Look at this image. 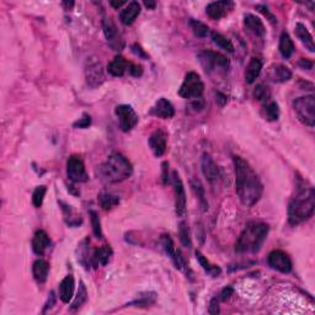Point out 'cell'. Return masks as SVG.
Listing matches in <instances>:
<instances>
[{
    "instance_id": "obj_33",
    "label": "cell",
    "mask_w": 315,
    "mask_h": 315,
    "mask_svg": "<svg viewBox=\"0 0 315 315\" xmlns=\"http://www.w3.org/2000/svg\"><path fill=\"white\" fill-rule=\"evenodd\" d=\"M263 116L267 121H277L280 117V108L279 105L273 101L268 103L263 108Z\"/></svg>"
},
{
    "instance_id": "obj_14",
    "label": "cell",
    "mask_w": 315,
    "mask_h": 315,
    "mask_svg": "<svg viewBox=\"0 0 315 315\" xmlns=\"http://www.w3.org/2000/svg\"><path fill=\"white\" fill-rule=\"evenodd\" d=\"M166 140H168V136L163 129H157L149 137V147L157 158L163 157L164 153L166 152Z\"/></svg>"
},
{
    "instance_id": "obj_6",
    "label": "cell",
    "mask_w": 315,
    "mask_h": 315,
    "mask_svg": "<svg viewBox=\"0 0 315 315\" xmlns=\"http://www.w3.org/2000/svg\"><path fill=\"white\" fill-rule=\"evenodd\" d=\"M198 59L207 73H224L229 67L228 58L213 51H203L198 54Z\"/></svg>"
},
{
    "instance_id": "obj_5",
    "label": "cell",
    "mask_w": 315,
    "mask_h": 315,
    "mask_svg": "<svg viewBox=\"0 0 315 315\" xmlns=\"http://www.w3.org/2000/svg\"><path fill=\"white\" fill-rule=\"evenodd\" d=\"M293 108L302 123L308 127L315 124V99L313 95L298 97L293 101Z\"/></svg>"
},
{
    "instance_id": "obj_25",
    "label": "cell",
    "mask_w": 315,
    "mask_h": 315,
    "mask_svg": "<svg viewBox=\"0 0 315 315\" xmlns=\"http://www.w3.org/2000/svg\"><path fill=\"white\" fill-rule=\"evenodd\" d=\"M129 68L128 62L122 55H117L113 61L108 64V73L113 76H122Z\"/></svg>"
},
{
    "instance_id": "obj_9",
    "label": "cell",
    "mask_w": 315,
    "mask_h": 315,
    "mask_svg": "<svg viewBox=\"0 0 315 315\" xmlns=\"http://www.w3.org/2000/svg\"><path fill=\"white\" fill-rule=\"evenodd\" d=\"M116 116L118 117L120 128L123 132H129L138 123V115L129 105H120L115 110Z\"/></svg>"
},
{
    "instance_id": "obj_11",
    "label": "cell",
    "mask_w": 315,
    "mask_h": 315,
    "mask_svg": "<svg viewBox=\"0 0 315 315\" xmlns=\"http://www.w3.org/2000/svg\"><path fill=\"white\" fill-rule=\"evenodd\" d=\"M173 185L175 192V212L177 217H184L186 213V193L177 171L173 173Z\"/></svg>"
},
{
    "instance_id": "obj_34",
    "label": "cell",
    "mask_w": 315,
    "mask_h": 315,
    "mask_svg": "<svg viewBox=\"0 0 315 315\" xmlns=\"http://www.w3.org/2000/svg\"><path fill=\"white\" fill-rule=\"evenodd\" d=\"M191 187L194 191V193L197 194V197L200 198V203L202 206L203 210H208V203L205 198V190H203V186L201 185V182L198 180H191Z\"/></svg>"
},
{
    "instance_id": "obj_55",
    "label": "cell",
    "mask_w": 315,
    "mask_h": 315,
    "mask_svg": "<svg viewBox=\"0 0 315 315\" xmlns=\"http://www.w3.org/2000/svg\"><path fill=\"white\" fill-rule=\"evenodd\" d=\"M144 5L147 6V8H149V9H154V6H155V3H150V1H145L144 3Z\"/></svg>"
},
{
    "instance_id": "obj_44",
    "label": "cell",
    "mask_w": 315,
    "mask_h": 315,
    "mask_svg": "<svg viewBox=\"0 0 315 315\" xmlns=\"http://www.w3.org/2000/svg\"><path fill=\"white\" fill-rule=\"evenodd\" d=\"M90 123H91V118H90L89 115L84 113L83 117L79 118L78 121L74 123V127H75V128H88V127L90 126Z\"/></svg>"
},
{
    "instance_id": "obj_52",
    "label": "cell",
    "mask_w": 315,
    "mask_h": 315,
    "mask_svg": "<svg viewBox=\"0 0 315 315\" xmlns=\"http://www.w3.org/2000/svg\"><path fill=\"white\" fill-rule=\"evenodd\" d=\"M54 302H55V297H54V293H53V292H51V296H50V299H48V302H47V304H46V308H45V312L46 310L48 309V308H51L52 307L53 304H54Z\"/></svg>"
},
{
    "instance_id": "obj_36",
    "label": "cell",
    "mask_w": 315,
    "mask_h": 315,
    "mask_svg": "<svg viewBox=\"0 0 315 315\" xmlns=\"http://www.w3.org/2000/svg\"><path fill=\"white\" fill-rule=\"evenodd\" d=\"M88 239H85L84 242L80 244V246H79V256H78V260L79 262L82 263L83 266H84L85 268H89L90 267V260H89V247H88Z\"/></svg>"
},
{
    "instance_id": "obj_56",
    "label": "cell",
    "mask_w": 315,
    "mask_h": 315,
    "mask_svg": "<svg viewBox=\"0 0 315 315\" xmlns=\"http://www.w3.org/2000/svg\"><path fill=\"white\" fill-rule=\"evenodd\" d=\"M63 5H67L68 8H71L74 5V3H63Z\"/></svg>"
},
{
    "instance_id": "obj_43",
    "label": "cell",
    "mask_w": 315,
    "mask_h": 315,
    "mask_svg": "<svg viewBox=\"0 0 315 315\" xmlns=\"http://www.w3.org/2000/svg\"><path fill=\"white\" fill-rule=\"evenodd\" d=\"M170 259L173 260L174 265H175V267L177 268V270H184L185 260H184V258H182L181 251H180V250H176L175 254H174Z\"/></svg>"
},
{
    "instance_id": "obj_29",
    "label": "cell",
    "mask_w": 315,
    "mask_h": 315,
    "mask_svg": "<svg viewBox=\"0 0 315 315\" xmlns=\"http://www.w3.org/2000/svg\"><path fill=\"white\" fill-rule=\"evenodd\" d=\"M97 201L100 203L101 208L104 210H112L113 207L120 203V198L117 196L112 193H108V192H101L99 196H97Z\"/></svg>"
},
{
    "instance_id": "obj_39",
    "label": "cell",
    "mask_w": 315,
    "mask_h": 315,
    "mask_svg": "<svg viewBox=\"0 0 315 315\" xmlns=\"http://www.w3.org/2000/svg\"><path fill=\"white\" fill-rule=\"evenodd\" d=\"M179 236H180V242L184 245L185 247H191V238H190V231L189 227L185 222H181L179 227Z\"/></svg>"
},
{
    "instance_id": "obj_35",
    "label": "cell",
    "mask_w": 315,
    "mask_h": 315,
    "mask_svg": "<svg viewBox=\"0 0 315 315\" xmlns=\"http://www.w3.org/2000/svg\"><path fill=\"white\" fill-rule=\"evenodd\" d=\"M87 299H88L87 288H85L84 283H83V282H80V286H79L76 297H75V299H74L73 304H71V309L74 310V309H78V308H80L85 302H87Z\"/></svg>"
},
{
    "instance_id": "obj_53",
    "label": "cell",
    "mask_w": 315,
    "mask_h": 315,
    "mask_svg": "<svg viewBox=\"0 0 315 315\" xmlns=\"http://www.w3.org/2000/svg\"><path fill=\"white\" fill-rule=\"evenodd\" d=\"M110 4L115 9H120V8H121V6H123L126 3H124V1H111Z\"/></svg>"
},
{
    "instance_id": "obj_38",
    "label": "cell",
    "mask_w": 315,
    "mask_h": 315,
    "mask_svg": "<svg viewBox=\"0 0 315 315\" xmlns=\"http://www.w3.org/2000/svg\"><path fill=\"white\" fill-rule=\"evenodd\" d=\"M46 192H47V187L46 186H38L32 193V203L36 208H39L42 206L43 200H45Z\"/></svg>"
},
{
    "instance_id": "obj_47",
    "label": "cell",
    "mask_w": 315,
    "mask_h": 315,
    "mask_svg": "<svg viewBox=\"0 0 315 315\" xmlns=\"http://www.w3.org/2000/svg\"><path fill=\"white\" fill-rule=\"evenodd\" d=\"M233 293H234V289L231 288V287H226V288L221 292V300L227 302V300L233 296Z\"/></svg>"
},
{
    "instance_id": "obj_19",
    "label": "cell",
    "mask_w": 315,
    "mask_h": 315,
    "mask_svg": "<svg viewBox=\"0 0 315 315\" xmlns=\"http://www.w3.org/2000/svg\"><path fill=\"white\" fill-rule=\"evenodd\" d=\"M74 288H75V282H74L73 276H67L62 280L59 284V298L63 303H69L73 298Z\"/></svg>"
},
{
    "instance_id": "obj_1",
    "label": "cell",
    "mask_w": 315,
    "mask_h": 315,
    "mask_svg": "<svg viewBox=\"0 0 315 315\" xmlns=\"http://www.w3.org/2000/svg\"><path fill=\"white\" fill-rule=\"evenodd\" d=\"M235 168V191L245 207L258 203L262 194V184L252 166L242 157H234Z\"/></svg>"
},
{
    "instance_id": "obj_32",
    "label": "cell",
    "mask_w": 315,
    "mask_h": 315,
    "mask_svg": "<svg viewBox=\"0 0 315 315\" xmlns=\"http://www.w3.org/2000/svg\"><path fill=\"white\" fill-rule=\"evenodd\" d=\"M190 26H191V30L194 34V36L200 37V38H205V37H207L210 34V27L206 24H203V22L198 21V20H191L190 21Z\"/></svg>"
},
{
    "instance_id": "obj_31",
    "label": "cell",
    "mask_w": 315,
    "mask_h": 315,
    "mask_svg": "<svg viewBox=\"0 0 315 315\" xmlns=\"http://www.w3.org/2000/svg\"><path fill=\"white\" fill-rule=\"evenodd\" d=\"M196 259L198 260V262H200V265L202 266L203 270L206 271V272H208L210 275L212 276H218L219 273H221V268L217 267V266H213L210 265V261L207 260V259L205 258V255L201 254L200 251H196Z\"/></svg>"
},
{
    "instance_id": "obj_13",
    "label": "cell",
    "mask_w": 315,
    "mask_h": 315,
    "mask_svg": "<svg viewBox=\"0 0 315 315\" xmlns=\"http://www.w3.org/2000/svg\"><path fill=\"white\" fill-rule=\"evenodd\" d=\"M235 4L229 0H223V1H213V3L208 4L206 8V13L213 20H219V18H224L228 15L231 10L234 9Z\"/></svg>"
},
{
    "instance_id": "obj_17",
    "label": "cell",
    "mask_w": 315,
    "mask_h": 315,
    "mask_svg": "<svg viewBox=\"0 0 315 315\" xmlns=\"http://www.w3.org/2000/svg\"><path fill=\"white\" fill-rule=\"evenodd\" d=\"M153 115H155L157 117L164 118V120H169L173 118L175 115V108H174L173 104L169 100L161 97L155 104L154 108H153Z\"/></svg>"
},
{
    "instance_id": "obj_27",
    "label": "cell",
    "mask_w": 315,
    "mask_h": 315,
    "mask_svg": "<svg viewBox=\"0 0 315 315\" xmlns=\"http://www.w3.org/2000/svg\"><path fill=\"white\" fill-rule=\"evenodd\" d=\"M279 50L283 58H291V55L294 53V43L287 32H283L280 37Z\"/></svg>"
},
{
    "instance_id": "obj_22",
    "label": "cell",
    "mask_w": 315,
    "mask_h": 315,
    "mask_svg": "<svg viewBox=\"0 0 315 315\" xmlns=\"http://www.w3.org/2000/svg\"><path fill=\"white\" fill-rule=\"evenodd\" d=\"M296 36L298 37V39H300V42L305 46L309 52H314L315 46H314V39H313V36L310 35V32L308 31V29L305 27V25H303L302 22H298L296 25Z\"/></svg>"
},
{
    "instance_id": "obj_40",
    "label": "cell",
    "mask_w": 315,
    "mask_h": 315,
    "mask_svg": "<svg viewBox=\"0 0 315 315\" xmlns=\"http://www.w3.org/2000/svg\"><path fill=\"white\" fill-rule=\"evenodd\" d=\"M160 243H161V246H163L164 251L168 254V256H170L171 258V256L175 254L176 249H175V245H174L173 239L170 238V235H169V234H164V235H161Z\"/></svg>"
},
{
    "instance_id": "obj_20",
    "label": "cell",
    "mask_w": 315,
    "mask_h": 315,
    "mask_svg": "<svg viewBox=\"0 0 315 315\" xmlns=\"http://www.w3.org/2000/svg\"><path fill=\"white\" fill-rule=\"evenodd\" d=\"M140 14V3L137 1H132L129 3L123 10L120 14V20L123 25L128 26V25H132L134 22V20L137 18V16Z\"/></svg>"
},
{
    "instance_id": "obj_7",
    "label": "cell",
    "mask_w": 315,
    "mask_h": 315,
    "mask_svg": "<svg viewBox=\"0 0 315 315\" xmlns=\"http://www.w3.org/2000/svg\"><path fill=\"white\" fill-rule=\"evenodd\" d=\"M205 90L201 76L194 71H190L186 74L184 79V83L181 84L179 89V95L184 99H190V100H196L200 99Z\"/></svg>"
},
{
    "instance_id": "obj_37",
    "label": "cell",
    "mask_w": 315,
    "mask_h": 315,
    "mask_svg": "<svg viewBox=\"0 0 315 315\" xmlns=\"http://www.w3.org/2000/svg\"><path fill=\"white\" fill-rule=\"evenodd\" d=\"M155 293H144L140 294V297L137 298L134 302H132V305H137V307H149L150 304H154L155 303Z\"/></svg>"
},
{
    "instance_id": "obj_42",
    "label": "cell",
    "mask_w": 315,
    "mask_h": 315,
    "mask_svg": "<svg viewBox=\"0 0 315 315\" xmlns=\"http://www.w3.org/2000/svg\"><path fill=\"white\" fill-rule=\"evenodd\" d=\"M254 96H255V99H258L259 101H268V99H270V96H271V92H270V90H268L267 87L260 84L256 87V89H255Z\"/></svg>"
},
{
    "instance_id": "obj_26",
    "label": "cell",
    "mask_w": 315,
    "mask_h": 315,
    "mask_svg": "<svg viewBox=\"0 0 315 315\" xmlns=\"http://www.w3.org/2000/svg\"><path fill=\"white\" fill-rule=\"evenodd\" d=\"M261 69H262V62H261V59L252 58L249 66H247L246 71H245V80H246L247 84H252L259 78Z\"/></svg>"
},
{
    "instance_id": "obj_4",
    "label": "cell",
    "mask_w": 315,
    "mask_h": 315,
    "mask_svg": "<svg viewBox=\"0 0 315 315\" xmlns=\"http://www.w3.org/2000/svg\"><path fill=\"white\" fill-rule=\"evenodd\" d=\"M99 170H100L101 177L110 184L123 181L131 177L133 173L132 164L120 153L111 154Z\"/></svg>"
},
{
    "instance_id": "obj_41",
    "label": "cell",
    "mask_w": 315,
    "mask_h": 315,
    "mask_svg": "<svg viewBox=\"0 0 315 315\" xmlns=\"http://www.w3.org/2000/svg\"><path fill=\"white\" fill-rule=\"evenodd\" d=\"M90 218H91V226H92V231H94L95 236L96 238H103V229H101V222L99 215L95 210H91L90 212Z\"/></svg>"
},
{
    "instance_id": "obj_28",
    "label": "cell",
    "mask_w": 315,
    "mask_h": 315,
    "mask_svg": "<svg viewBox=\"0 0 315 315\" xmlns=\"http://www.w3.org/2000/svg\"><path fill=\"white\" fill-rule=\"evenodd\" d=\"M111 256H112V250L108 245H104V246L99 247L95 250L94 252V262L96 265L106 266L110 261Z\"/></svg>"
},
{
    "instance_id": "obj_30",
    "label": "cell",
    "mask_w": 315,
    "mask_h": 315,
    "mask_svg": "<svg viewBox=\"0 0 315 315\" xmlns=\"http://www.w3.org/2000/svg\"><path fill=\"white\" fill-rule=\"evenodd\" d=\"M210 37H212L213 42L218 46V47H221L222 50L227 51V52H229V53L234 52V46H233V43H231V41L230 39L227 38V37H224L223 35L213 31V32H210Z\"/></svg>"
},
{
    "instance_id": "obj_24",
    "label": "cell",
    "mask_w": 315,
    "mask_h": 315,
    "mask_svg": "<svg viewBox=\"0 0 315 315\" xmlns=\"http://www.w3.org/2000/svg\"><path fill=\"white\" fill-rule=\"evenodd\" d=\"M48 272H50V265H48L47 261L38 259L32 265V275H34L35 280L38 283L46 282V280L48 277Z\"/></svg>"
},
{
    "instance_id": "obj_16",
    "label": "cell",
    "mask_w": 315,
    "mask_h": 315,
    "mask_svg": "<svg viewBox=\"0 0 315 315\" xmlns=\"http://www.w3.org/2000/svg\"><path fill=\"white\" fill-rule=\"evenodd\" d=\"M51 240L48 234L45 230H37L34 235L32 239V250L35 254L37 255H43L46 252V250L50 247Z\"/></svg>"
},
{
    "instance_id": "obj_10",
    "label": "cell",
    "mask_w": 315,
    "mask_h": 315,
    "mask_svg": "<svg viewBox=\"0 0 315 315\" xmlns=\"http://www.w3.org/2000/svg\"><path fill=\"white\" fill-rule=\"evenodd\" d=\"M67 175L73 182H87L89 180L85 165L79 157H70L67 161Z\"/></svg>"
},
{
    "instance_id": "obj_2",
    "label": "cell",
    "mask_w": 315,
    "mask_h": 315,
    "mask_svg": "<svg viewBox=\"0 0 315 315\" xmlns=\"http://www.w3.org/2000/svg\"><path fill=\"white\" fill-rule=\"evenodd\" d=\"M315 193L312 186L304 182L298 185L296 194L288 205V222L292 226H298L309 219L314 213Z\"/></svg>"
},
{
    "instance_id": "obj_45",
    "label": "cell",
    "mask_w": 315,
    "mask_h": 315,
    "mask_svg": "<svg viewBox=\"0 0 315 315\" xmlns=\"http://www.w3.org/2000/svg\"><path fill=\"white\" fill-rule=\"evenodd\" d=\"M128 71L132 76H136V78H138V76H142L143 68H142V66H140V64H129Z\"/></svg>"
},
{
    "instance_id": "obj_54",
    "label": "cell",
    "mask_w": 315,
    "mask_h": 315,
    "mask_svg": "<svg viewBox=\"0 0 315 315\" xmlns=\"http://www.w3.org/2000/svg\"><path fill=\"white\" fill-rule=\"evenodd\" d=\"M163 170H164V174H163V179H164V184H166V182H168V180H169V177H168V175H166V166H168V163H164L163 164Z\"/></svg>"
},
{
    "instance_id": "obj_50",
    "label": "cell",
    "mask_w": 315,
    "mask_h": 315,
    "mask_svg": "<svg viewBox=\"0 0 315 315\" xmlns=\"http://www.w3.org/2000/svg\"><path fill=\"white\" fill-rule=\"evenodd\" d=\"M132 51H133L134 54L140 55V57H142V58H147V54H145V53L143 52V50L138 45H133V47H132Z\"/></svg>"
},
{
    "instance_id": "obj_51",
    "label": "cell",
    "mask_w": 315,
    "mask_h": 315,
    "mask_svg": "<svg viewBox=\"0 0 315 315\" xmlns=\"http://www.w3.org/2000/svg\"><path fill=\"white\" fill-rule=\"evenodd\" d=\"M217 101L219 103V105L224 106L227 104V96L226 95L221 94V92H217Z\"/></svg>"
},
{
    "instance_id": "obj_15",
    "label": "cell",
    "mask_w": 315,
    "mask_h": 315,
    "mask_svg": "<svg viewBox=\"0 0 315 315\" xmlns=\"http://www.w3.org/2000/svg\"><path fill=\"white\" fill-rule=\"evenodd\" d=\"M202 173L210 182L218 181L219 177H221V170H219L218 165L214 163L213 158L207 153L203 154L202 157Z\"/></svg>"
},
{
    "instance_id": "obj_46",
    "label": "cell",
    "mask_w": 315,
    "mask_h": 315,
    "mask_svg": "<svg viewBox=\"0 0 315 315\" xmlns=\"http://www.w3.org/2000/svg\"><path fill=\"white\" fill-rule=\"evenodd\" d=\"M256 9H258V10L260 11V13H262L263 15H265L266 18H267L271 22H273V24H275V22H277V20H276L275 16H273L272 14L270 13V10H268V9L266 8V6H263V5H258V6H256Z\"/></svg>"
},
{
    "instance_id": "obj_3",
    "label": "cell",
    "mask_w": 315,
    "mask_h": 315,
    "mask_svg": "<svg viewBox=\"0 0 315 315\" xmlns=\"http://www.w3.org/2000/svg\"><path fill=\"white\" fill-rule=\"evenodd\" d=\"M268 234V226L265 223H250L240 234L239 239L236 242V252L245 254V252L260 251L261 246L265 243Z\"/></svg>"
},
{
    "instance_id": "obj_49",
    "label": "cell",
    "mask_w": 315,
    "mask_h": 315,
    "mask_svg": "<svg viewBox=\"0 0 315 315\" xmlns=\"http://www.w3.org/2000/svg\"><path fill=\"white\" fill-rule=\"evenodd\" d=\"M298 64H299L300 68L307 69V70H309V69L313 68V62L310 61V59H307V58H302Z\"/></svg>"
},
{
    "instance_id": "obj_23",
    "label": "cell",
    "mask_w": 315,
    "mask_h": 315,
    "mask_svg": "<svg viewBox=\"0 0 315 315\" xmlns=\"http://www.w3.org/2000/svg\"><path fill=\"white\" fill-rule=\"evenodd\" d=\"M270 78L276 83H286L292 78V71L286 66L275 64L270 68Z\"/></svg>"
},
{
    "instance_id": "obj_12",
    "label": "cell",
    "mask_w": 315,
    "mask_h": 315,
    "mask_svg": "<svg viewBox=\"0 0 315 315\" xmlns=\"http://www.w3.org/2000/svg\"><path fill=\"white\" fill-rule=\"evenodd\" d=\"M268 265L276 271L288 273L292 271V260L288 255L282 250H273L268 255Z\"/></svg>"
},
{
    "instance_id": "obj_8",
    "label": "cell",
    "mask_w": 315,
    "mask_h": 315,
    "mask_svg": "<svg viewBox=\"0 0 315 315\" xmlns=\"http://www.w3.org/2000/svg\"><path fill=\"white\" fill-rule=\"evenodd\" d=\"M85 79H87V84L92 89L101 87L105 83L106 76L104 67L100 61L97 59H89L87 62L85 67Z\"/></svg>"
},
{
    "instance_id": "obj_48",
    "label": "cell",
    "mask_w": 315,
    "mask_h": 315,
    "mask_svg": "<svg viewBox=\"0 0 315 315\" xmlns=\"http://www.w3.org/2000/svg\"><path fill=\"white\" fill-rule=\"evenodd\" d=\"M218 313H219V304H218V300H217V298H213V299L210 300V314L215 315V314H218Z\"/></svg>"
},
{
    "instance_id": "obj_18",
    "label": "cell",
    "mask_w": 315,
    "mask_h": 315,
    "mask_svg": "<svg viewBox=\"0 0 315 315\" xmlns=\"http://www.w3.org/2000/svg\"><path fill=\"white\" fill-rule=\"evenodd\" d=\"M244 25L251 34H254L255 36L263 37L266 34V29L263 22L261 21L260 18H256L252 14H246L244 16Z\"/></svg>"
},
{
    "instance_id": "obj_21",
    "label": "cell",
    "mask_w": 315,
    "mask_h": 315,
    "mask_svg": "<svg viewBox=\"0 0 315 315\" xmlns=\"http://www.w3.org/2000/svg\"><path fill=\"white\" fill-rule=\"evenodd\" d=\"M103 29H104V34H105L107 41H110L111 46L115 48H121L120 46H118V41H121V39H120V36H118L117 27H116L115 22L112 21V18H104Z\"/></svg>"
}]
</instances>
